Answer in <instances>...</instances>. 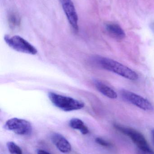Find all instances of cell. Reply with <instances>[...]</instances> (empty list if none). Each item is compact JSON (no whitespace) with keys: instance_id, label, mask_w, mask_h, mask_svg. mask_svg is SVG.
<instances>
[{"instance_id":"cell-1","label":"cell","mask_w":154,"mask_h":154,"mask_svg":"<svg viewBox=\"0 0 154 154\" xmlns=\"http://www.w3.org/2000/svg\"><path fill=\"white\" fill-rule=\"evenodd\" d=\"M94 60L100 67L115 73L120 76L131 80H137L138 79V75L135 71L114 60L104 57H97L94 58Z\"/></svg>"},{"instance_id":"cell-2","label":"cell","mask_w":154,"mask_h":154,"mask_svg":"<svg viewBox=\"0 0 154 154\" xmlns=\"http://www.w3.org/2000/svg\"><path fill=\"white\" fill-rule=\"evenodd\" d=\"M49 97L52 104L58 108L66 112L81 109L85 106L82 101L70 97L50 92Z\"/></svg>"},{"instance_id":"cell-3","label":"cell","mask_w":154,"mask_h":154,"mask_svg":"<svg viewBox=\"0 0 154 154\" xmlns=\"http://www.w3.org/2000/svg\"><path fill=\"white\" fill-rule=\"evenodd\" d=\"M115 128L119 132L128 136L138 148L139 151L147 154H154L143 134L137 130L121 125L115 124Z\"/></svg>"},{"instance_id":"cell-4","label":"cell","mask_w":154,"mask_h":154,"mask_svg":"<svg viewBox=\"0 0 154 154\" xmlns=\"http://www.w3.org/2000/svg\"><path fill=\"white\" fill-rule=\"evenodd\" d=\"M4 40L10 48L18 52L32 55L38 52L35 47L20 36L5 35Z\"/></svg>"},{"instance_id":"cell-5","label":"cell","mask_w":154,"mask_h":154,"mask_svg":"<svg viewBox=\"0 0 154 154\" xmlns=\"http://www.w3.org/2000/svg\"><path fill=\"white\" fill-rule=\"evenodd\" d=\"M5 128L20 135H30L32 130L31 124L30 122L17 118L7 120L5 125Z\"/></svg>"},{"instance_id":"cell-6","label":"cell","mask_w":154,"mask_h":154,"mask_svg":"<svg viewBox=\"0 0 154 154\" xmlns=\"http://www.w3.org/2000/svg\"><path fill=\"white\" fill-rule=\"evenodd\" d=\"M120 92L125 100L143 110L150 111L153 109L152 103L140 95L125 89L122 90Z\"/></svg>"},{"instance_id":"cell-7","label":"cell","mask_w":154,"mask_h":154,"mask_svg":"<svg viewBox=\"0 0 154 154\" xmlns=\"http://www.w3.org/2000/svg\"><path fill=\"white\" fill-rule=\"evenodd\" d=\"M67 19L71 27L76 31L78 30L77 14L71 0H59Z\"/></svg>"},{"instance_id":"cell-8","label":"cell","mask_w":154,"mask_h":154,"mask_svg":"<svg viewBox=\"0 0 154 154\" xmlns=\"http://www.w3.org/2000/svg\"><path fill=\"white\" fill-rule=\"evenodd\" d=\"M51 140L57 148L63 153L70 152L71 150V146L69 142L61 134L54 133L51 135Z\"/></svg>"},{"instance_id":"cell-9","label":"cell","mask_w":154,"mask_h":154,"mask_svg":"<svg viewBox=\"0 0 154 154\" xmlns=\"http://www.w3.org/2000/svg\"><path fill=\"white\" fill-rule=\"evenodd\" d=\"M105 28L108 34L114 38L118 40H122L125 38L124 31L118 24L115 23H108L106 25Z\"/></svg>"},{"instance_id":"cell-10","label":"cell","mask_w":154,"mask_h":154,"mask_svg":"<svg viewBox=\"0 0 154 154\" xmlns=\"http://www.w3.org/2000/svg\"><path fill=\"white\" fill-rule=\"evenodd\" d=\"M97 89L104 96L110 99H116L118 95L116 92L109 86L99 80H96L94 82Z\"/></svg>"},{"instance_id":"cell-11","label":"cell","mask_w":154,"mask_h":154,"mask_svg":"<svg viewBox=\"0 0 154 154\" xmlns=\"http://www.w3.org/2000/svg\"><path fill=\"white\" fill-rule=\"evenodd\" d=\"M69 125L73 129H77L80 131L82 134H87L89 132L87 127L79 119L73 118L71 119L69 122Z\"/></svg>"},{"instance_id":"cell-12","label":"cell","mask_w":154,"mask_h":154,"mask_svg":"<svg viewBox=\"0 0 154 154\" xmlns=\"http://www.w3.org/2000/svg\"><path fill=\"white\" fill-rule=\"evenodd\" d=\"M8 151L11 154H23L21 148L13 142H9L6 144Z\"/></svg>"},{"instance_id":"cell-13","label":"cell","mask_w":154,"mask_h":154,"mask_svg":"<svg viewBox=\"0 0 154 154\" xmlns=\"http://www.w3.org/2000/svg\"><path fill=\"white\" fill-rule=\"evenodd\" d=\"M9 23L11 28H14L20 24V20L16 14H11L9 17Z\"/></svg>"},{"instance_id":"cell-14","label":"cell","mask_w":154,"mask_h":154,"mask_svg":"<svg viewBox=\"0 0 154 154\" xmlns=\"http://www.w3.org/2000/svg\"><path fill=\"white\" fill-rule=\"evenodd\" d=\"M96 142L98 144L105 147H109L112 146V144L110 143L100 137H97L96 139Z\"/></svg>"},{"instance_id":"cell-15","label":"cell","mask_w":154,"mask_h":154,"mask_svg":"<svg viewBox=\"0 0 154 154\" xmlns=\"http://www.w3.org/2000/svg\"><path fill=\"white\" fill-rule=\"evenodd\" d=\"M37 154H51L44 150L39 149L37 151Z\"/></svg>"},{"instance_id":"cell-16","label":"cell","mask_w":154,"mask_h":154,"mask_svg":"<svg viewBox=\"0 0 154 154\" xmlns=\"http://www.w3.org/2000/svg\"><path fill=\"white\" fill-rule=\"evenodd\" d=\"M152 136L153 139V141L154 142V129H152Z\"/></svg>"},{"instance_id":"cell-17","label":"cell","mask_w":154,"mask_h":154,"mask_svg":"<svg viewBox=\"0 0 154 154\" xmlns=\"http://www.w3.org/2000/svg\"><path fill=\"white\" fill-rule=\"evenodd\" d=\"M151 27L152 28V30L154 32V23L152 24H151Z\"/></svg>"}]
</instances>
